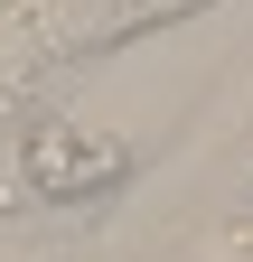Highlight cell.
<instances>
[{
	"mask_svg": "<svg viewBox=\"0 0 253 262\" xmlns=\"http://www.w3.org/2000/svg\"><path fill=\"white\" fill-rule=\"evenodd\" d=\"M178 10H197V0H47V47H66V56H85V47H113V38H132V28H150V19H178Z\"/></svg>",
	"mask_w": 253,
	"mask_h": 262,
	"instance_id": "7a4b0ae2",
	"label": "cell"
},
{
	"mask_svg": "<svg viewBox=\"0 0 253 262\" xmlns=\"http://www.w3.org/2000/svg\"><path fill=\"white\" fill-rule=\"evenodd\" d=\"M206 262H253V225H244V234H216V244H206Z\"/></svg>",
	"mask_w": 253,
	"mask_h": 262,
	"instance_id": "3957f363",
	"label": "cell"
},
{
	"mask_svg": "<svg viewBox=\"0 0 253 262\" xmlns=\"http://www.w3.org/2000/svg\"><path fill=\"white\" fill-rule=\"evenodd\" d=\"M19 178L38 187V196H103L132 178V141L103 122H85V113H47V122H28V141H19Z\"/></svg>",
	"mask_w": 253,
	"mask_h": 262,
	"instance_id": "6da1fadb",
	"label": "cell"
}]
</instances>
